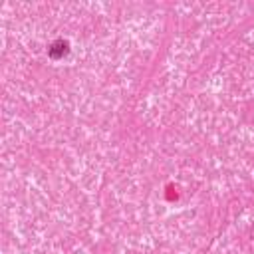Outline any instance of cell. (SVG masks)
Masks as SVG:
<instances>
[{
  "label": "cell",
  "instance_id": "6da1fadb",
  "mask_svg": "<svg viewBox=\"0 0 254 254\" xmlns=\"http://www.w3.org/2000/svg\"><path fill=\"white\" fill-rule=\"evenodd\" d=\"M68 54V42H56V44L50 48V56L52 58H62Z\"/></svg>",
  "mask_w": 254,
  "mask_h": 254
}]
</instances>
